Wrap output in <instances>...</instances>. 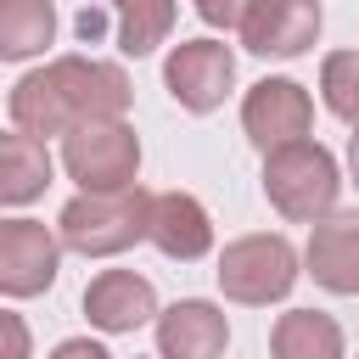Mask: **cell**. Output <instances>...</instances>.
Wrapping results in <instances>:
<instances>
[{
	"mask_svg": "<svg viewBox=\"0 0 359 359\" xmlns=\"http://www.w3.org/2000/svg\"><path fill=\"white\" fill-rule=\"evenodd\" d=\"M129 73L118 62H95V56H56L34 73H22L6 95V112L22 135L45 140V135H73L84 123L101 118H123L129 112Z\"/></svg>",
	"mask_w": 359,
	"mask_h": 359,
	"instance_id": "6da1fadb",
	"label": "cell"
},
{
	"mask_svg": "<svg viewBox=\"0 0 359 359\" xmlns=\"http://www.w3.org/2000/svg\"><path fill=\"white\" fill-rule=\"evenodd\" d=\"M146 219H151V196L140 185H129V191H79L56 213V236L79 258H112V252H129L135 241H146Z\"/></svg>",
	"mask_w": 359,
	"mask_h": 359,
	"instance_id": "7a4b0ae2",
	"label": "cell"
},
{
	"mask_svg": "<svg viewBox=\"0 0 359 359\" xmlns=\"http://www.w3.org/2000/svg\"><path fill=\"white\" fill-rule=\"evenodd\" d=\"M337 191L342 174L320 140H292L264 157V196L286 224H320L325 213H337Z\"/></svg>",
	"mask_w": 359,
	"mask_h": 359,
	"instance_id": "3957f363",
	"label": "cell"
},
{
	"mask_svg": "<svg viewBox=\"0 0 359 359\" xmlns=\"http://www.w3.org/2000/svg\"><path fill=\"white\" fill-rule=\"evenodd\" d=\"M219 292L230 303H247V309H269L280 303L292 286H297V247L280 236V230H252V236H236L224 241L219 252Z\"/></svg>",
	"mask_w": 359,
	"mask_h": 359,
	"instance_id": "277c9868",
	"label": "cell"
},
{
	"mask_svg": "<svg viewBox=\"0 0 359 359\" xmlns=\"http://www.w3.org/2000/svg\"><path fill=\"white\" fill-rule=\"evenodd\" d=\"M62 168L67 180H79V191H129L140 174V135L123 118L84 123L62 135Z\"/></svg>",
	"mask_w": 359,
	"mask_h": 359,
	"instance_id": "5b68a950",
	"label": "cell"
},
{
	"mask_svg": "<svg viewBox=\"0 0 359 359\" xmlns=\"http://www.w3.org/2000/svg\"><path fill=\"white\" fill-rule=\"evenodd\" d=\"M241 129L247 140L269 157L292 140H309L314 129V101L297 79H258L247 95H241Z\"/></svg>",
	"mask_w": 359,
	"mask_h": 359,
	"instance_id": "8992f818",
	"label": "cell"
},
{
	"mask_svg": "<svg viewBox=\"0 0 359 359\" xmlns=\"http://www.w3.org/2000/svg\"><path fill=\"white\" fill-rule=\"evenodd\" d=\"M62 236L39 219H0V297H39L56 286Z\"/></svg>",
	"mask_w": 359,
	"mask_h": 359,
	"instance_id": "52a82bcc",
	"label": "cell"
},
{
	"mask_svg": "<svg viewBox=\"0 0 359 359\" xmlns=\"http://www.w3.org/2000/svg\"><path fill=\"white\" fill-rule=\"evenodd\" d=\"M163 84L185 112H213L236 84V56L219 39H180L163 62Z\"/></svg>",
	"mask_w": 359,
	"mask_h": 359,
	"instance_id": "ba28073f",
	"label": "cell"
},
{
	"mask_svg": "<svg viewBox=\"0 0 359 359\" xmlns=\"http://www.w3.org/2000/svg\"><path fill=\"white\" fill-rule=\"evenodd\" d=\"M320 0H252L241 17V45L269 62H292L320 39Z\"/></svg>",
	"mask_w": 359,
	"mask_h": 359,
	"instance_id": "9c48e42d",
	"label": "cell"
},
{
	"mask_svg": "<svg viewBox=\"0 0 359 359\" xmlns=\"http://www.w3.org/2000/svg\"><path fill=\"white\" fill-rule=\"evenodd\" d=\"M303 264H309L314 286H325L337 297H353L359 292V208H337L320 224H309Z\"/></svg>",
	"mask_w": 359,
	"mask_h": 359,
	"instance_id": "30bf717a",
	"label": "cell"
},
{
	"mask_svg": "<svg viewBox=\"0 0 359 359\" xmlns=\"http://www.w3.org/2000/svg\"><path fill=\"white\" fill-rule=\"evenodd\" d=\"M146 241L174 264H196L213 252V219L191 191H157L151 219H146Z\"/></svg>",
	"mask_w": 359,
	"mask_h": 359,
	"instance_id": "8fae6325",
	"label": "cell"
},
{
	"mask_svg": "<svg viewBox=\"0 0 359 359\" xmlns=\"http://www.w3.org/2000/svg\"><path fill=\"white\" fill-rule=\"evenodd\" d=\"M163 309H157V286L146 280V275H135V269H101L90 286H84V320L95 325V331H107V337H118V331H135V325H146V320H157Z\"/></svg>",
	"mask_w": 359,
	"mask_h": 359,
	"instance_id": "7c38bea8",
	"label": "cell"
},
{
	"mask_svg": "<svg viewBox=\"0 0 359 359\" xmlns=\"http://www.w3.org/2000/svg\"><path fill=\"white\" fill-rule=\"evenodd\" d=\"M230 342V320L208 297H180L157 314V359H219Z\"/></svg>",
	"mask_w": 359,
	"mask_h": 359,
	"instance_id": "4fadbf2b",
	"label": "cell"
},
{
	"mask_svg": "<svg viewBox=\"0 0 359 359\" xmlns=\"http://www.w3.org/2000/svg\"><path fill=\"white\" fill-rule=\"evenodd\" d=\"M45 185H50L45 140H34L22 129H0V208H22V202L45 196Z\"/></svg>",
	"mask_w": 359,
	"mask_h": 359,
	"instance_id": "5bb4252c",
	"label": "cell"
},
{
	"mask_svg": "<svg viewBox=\"0 0 359 359\" xmlns=\"http://www.w3.org/2000/svg\"><path fill=\"white\" fill-rule=\"evenodd\" d=\"M342 325L320 309H286L269 331V359H342Z\"/></svg>",
	"mask_w": 359,
	"mask_h": 359,
	"instance_id": "9a60e30c",
	"label": "cell"
},
{
	"mask_svg": "<svg viewBox=\"0 0 359 359\" xmlns=\"http://www.w3.org/2000/svg\"><path fill=\"white\" fill-rule=\"evenodd\" d=\"M56 45V6L50 0H0V62H28Z\"/></svg>",
	"mask_w": 359,
	"mask_h": 359,
	"instance_id": "2e32d148",
	"label": "cell"
},
{
	"mask_svg": "<svg viewBox=\"0 0 359 359\" xmlns=\"http://www.w3.org/2000/svg\"><path fill=\"white\" fill-rule=\"evenodd\" d=\"M118 17V45L123 56H151L174 34V0H107Z\"/></svg>",
	"mask_w": 359,
	"mask_h": 359,
	"instance_id": "e0dca14e",
	"label": "cell"
},
{
	"mask_svg": "<svg viewBox=\"0 0 359 359\" xmlns=\"http://www.w3.org/2000/svg\"><path fill=\"white\" fill-rule=\"evenodd\" d=\"M320 101L331 118L359 129V50H331L320 62Z\"/></svg>",
	"mask_w": 359,
	"mask_h": 359,
	"instance_id": "ac0fdd59",
	"label": "cell"
},
{
	"mask_svg": "<svg viewBox=\"0 0 359 359\" xmlns=\"http://www.w3.org/2000/svg\"><path fill=\"white\" fill-rule=\"evenodd\" d=\"M0 359H34V331L11 309H0Z\"/></svg>",
	"mask_w": 359,
	"mask_h": 359,
	"instance_id": "d6986e66",
	"label": "cell"
},
{
	"mask_svg": "<svg viewBox=\"0 0 359 359\" xmlns=\"http://www.w3.org/2000/svg\"><path fill=\"white\" fill-rule=\"evenodd\" d=\"M247 6H252V0H196V17H202L208 28H241Z\"/></svg>",
	"mask_w": 359,
	"mask_h": 359,
	"instance_id": "ffe728a7",
	"label": "cell"
},
{
	"mask_svg": "<svg viewBox=\"0 0 359 359\" xmlns=\"http://www.w3.org/2000/svg\"><path fill=\"white\" fill-rule=\"evenodd\" d=\"M50 359H112V353L101 342H90V337H67V342L50 348Z\"/></svg>",
	"mask_w": 359,
	"mask_h": 359,
	"instance_id": "44dd1931",
	"label": "cell"
},
{
	"mask_svg": "<svg viewBox=\"0 0 359 359\" xmlns=\"http://www.w3.org/2000/svg\"><path fill=\"white\" fill-rule=\"evenodd\" d=\"M348 174H353V185H359V129H353V140H348Z\"/></svg>",
	"mask_w": 359,
	"mask_h": 359,
	"instance_id": "7402d4cb",
	"label": "cell"
}]
</instances>
